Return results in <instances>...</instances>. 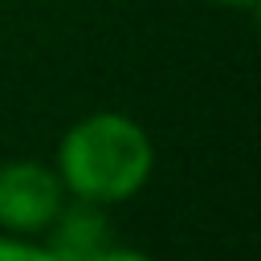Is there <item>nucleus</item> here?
I'll return each instance as SVG.
<instances>
[{
  "label": "nucleus",
  "instance_id": "4",
  "mask_svg": "<svg viewBox=\"0 0 261 261\" xmlns=\"http://www.w3.org/2000/svg\"><path fill=\"white\" fill-rule=\"evenodd\" d=\"M82 261H155V257L143 249H126V245H102V249L86 253Z\"/></svg>",
  "mask_w": 261,
  "mask_h": 261
},
{
  "label": "nucleus",
  "instance_id": "2",
  "mask_svg": "<svg viewBox=\"0 0 261 261\" xmlns=\"http://www.w3.org/2000/svg\"><path fill=\"white\" fill-rule=\"evenodd\" d=\"M69 192L53 163L41 159H8L0 163V232L12 237H45Z\"/></svg>",
  "mask_w": 261,
  "mask_h": 261
},
{
  "label": "nucleus",
  "instance_id": "5",
  "mask_svg": "<svg viewBox=\"0 0 261 261\" xmlns=\"http://www.w3.org/2000/svg\"><path fill=\"white\" fill-rule=\"evenodd\" d=\"M212 4H220V8H232V12H253V8H257V0H212Z\"/></svg>",
  "mask_w": 261,
  "mask_h": 261
},
{
  "label": "nucleus",
  "instance_id": "3",
  "mask_svg": "<svg viewBox=\"0 0 261 261\" xmlns=\"http://www.w3.org/2000/svg\"><path fill=\"white\" fill-rule=\"evenodd\" d=\"M0 261H61L41 237H12L0 232Z\"/></svg>",
  "mask_w": 261,
  "mask_h": 261
},
{
  "label": "nucleus",
  "instance_id": "1",
  "mask_svg": "<svg viewBox=\"0 0 261 261\" xmlns=\"http://www.w3.org/2000/svg\"><path fill=\"white\" fill-rule=\"evenodd\" d=\"M53 167L69 192V200L86 204H122L139 196L155 171V143L130 114L94 110L77 118L53 155Z\"/></svg>",
  "mask_w": 261,
  "mask_h": 261
}]
</instances>
